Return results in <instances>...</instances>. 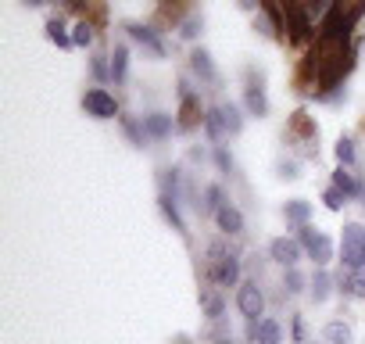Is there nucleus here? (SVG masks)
Here are the masks:
<instances>
[{
	"instance_id": "6",
	"label": "nucleus",
	"mask_w": 365,
	"mask_h": 344,
	"mask_svg": "<svg viewBox=\"0 0 365 344\" xmlns=\"http://www.w3.org/2000/svg\"><path fill=\"white\" fill-rule=\"evenodd\" d=\"M122 29H125L140 47H147L154 61H161V58H165V44L158 40V29H154V26H143V22H122Z\"/></svg>"
},
{
	"instance_id": "43",
	"label": "nucleus",
	"mask_w": 365,
	"mask_h": 344,
	"mask_svg": "<svg viewBox=\"0 0 365 344\" xmlns=\"http://www.w3.org/2000/svg\"><path fill=\"white\" fill-rule=\"evenodd\" d=\"M361 208H365V194H361Z\"/></svg>"
},
{
	"instance_id": "31",
	"label": "nucleus",
	"mask_w": 365,
	"mask_h": 344,
	"mask_svg": "<svg viewBox=\"0 0 365 344\" xmlns=\"http://www.w3.org/2000/svg\"><path fill=\"white\" fill-rule=\"evenodd\" d=\"M212 161L219 165V172H222V176H237V161H233V154L226 151V143H215V151H212Z\"/></svg>"
},
{
	"instance_id": "44",
	"label": "nucleus",
	"mask_w": 365,
	"mask_h": 344,
	"mask_svg": "<svg viewBox=\"0 0 365 344\" xmlns=\"http://www.w3.org/2000/svg\"><path fill=\"white\" fill-rule=\"evenodd\" d=\"M361 133H365V122H361Z\"/></svg>"
},
{
	"instance_id": "29",
	"label": "nucleus",
	"mask_w": 365,
	"mask_h": 344,
	"mask_svg": "<svg viewBox=\"0 0 365 344\" xmlns=\"http://www.w3.org/2000/svg\"><path fill=\"white\" fill-rule=\"evenodd\" d=\"M308 283H312V280H308L297 265L283 273V290H287V294H304V290H308Z\"/></svg>"
},
{
	"instance_id": "23",
	"label": "nucleus",
	"mask_w": 365,
	"mask_h": 344,
	"mask_svg": "<svg viewBox=\"0 0 365 344\" xmlns=\"http://www.w3.org/2000/svg\"><path fill=\"white\" fill-rule=\"evenodd\" d=\"M118 126H122V133H125V140H129V147H136V151H143L147 143V129H143V122H136L133 115H118Z\"/></svg>"
},
{
	"instance_id": "25",
	"label": "nucleus",
	"mask_w": 365,
	"mask_h": 344,
	"mask_svg": "<svg viewBox=\"0 0 365 344\" xmlns=\"http://www.w3.org/2000/svg\"><path fill=\"white\" fill-rule=\"evenodd\" d=\"M255 344H283V326H279V319L262 315V319H258V340H255Z\"/></svg>"
},
{
	"instance_id": "11",
	"label": "nucleus",
	"mask_w": 365,
	"mask_h": 344,
	"mask_svg": "<svg viewBox=\"0 0 365 344\" xmlns=\"http://www.w3.org/2000/svg\"><path fill=\"white\" fill-rule=\"evenodd\" d=\"M215 226L226 233V237H240L244 233V226H247V219H244V212L237 208V205H222L219 212H215Z\"/></svg>"
},
{
	"instance_id": "10",
	"label": "nucleus",
	"mask_w": 365,
	"mask_h": 344,
	"mask_svg": "<svg viewBox=\"0 0 365 344\" xmlns=\"http://www.w3.org/2000/svg\"><path fill=\"white\" fill-rule=\"evenodd\" d=\"M333 154H336V165H344V168H361V151H358V140H354L351 133H340V136H336Z\"/></svg>"
},
{
	"instance_id": "36",
	"label": "nucleus",
	"mask_w": 365,
	"mask_h": 344,
	"mask_svg": "<svg viewBox=\"0 0 365 344\" xmlns=\"http://www.w3.org/2000/svg\"><path fill=\"white\" fill-rule=\"evenodd\" d=\"M315 237H319V230H315V226H312V223H308V226H301V230H297V241H301V244H304V248H308V244H312V241H315Z\"/></svg>"
},
{
	"instance_id": "45",
	"label": "nucleus",
	"mask_w": 365,
	"mask_h": 344,
	"mask_svg": "<svg viewBox=\"0 0 365 344\" xmlns=\"http://www.w3.org/2000/svg\"><path fill=\"white\" fill-rule=\"evenodd\" d=\"M304 344H315V340H304Z\"/></svg>"
},
{
	"instance_id": "9",
	"label": "nucleus",
	"mask_w": 365,
	"mask_h": 344,
	"mask_svg": "<svg viewBox=\"0 0 365 344\" xmlns=\"http://www.w3.org/2000/svg\"><path fill=\"white\" fill-rule=\"evenodd\" d=\"M179 122H175V129L179 133H190V129H197L201 122H205V115H201V101L194 97V93H187V97H179Z\"/></svg>"
},
{
	"instance_id": "8",
	"label": "nucleus",
	"mask_w": 365,
	"mask_h": 344,
	"mask_svg": "<svg viewBox=\"0 0 365 344\" xmlns=\"http://www.w3.org/2000/svg\"><path fill=\"white\" fill-rule=\"evenodd\" d=\"M215 115H219V126H222L226 136H240L244 126H247V111H244L240 104H233V101L215 104Z\"/></svg>"
},
{
	"instance_id": "34",
	"label": "nucleus",
	"mask_w": 365,
	"mask_h": 344,
	"mask_svg": "<svg viewBox=\"0 0 365 344\" xmlns=\"http://www.w3.org/2000/svg\"><path fill=\"white\" fill-rule=\"evenodd\" d=\"M205 133H208V140H212V143H222V136H226V133H222V126H219L215 108H208V111H205Z\"/></svg>"
},
{
	"instance_id": "19",
	"label": "nucleus",
	"mask_w": 365,
	"mask_h": 344,
	"mask_svg": "<svg viewBox=\"0 0 365 344\" xmlns=\"http://www.w3.org/2000/svg\"><path fill=\"white\" fill-rule=\"evenodd\" d=\"M304 251H308V258H312L319 269H326V265L333 262V241H329L326 233H319V237H315V241H312Z\"/></svg>"
},
{
	"instance_id": "35",
	"label": "nucleus",
	"mask_w": 365,
	"mask_h": 344,
	"mask_svg": "<svg viewBox=\"0 0 365 344\" xmlns=\"http://www.w3.org/2000/svg\"><path fill=\"white\" fill-rule=\"evenodd\" d=\"M322 205H326L329 212H340V208L347 205V194H344V191H336V187L329 183V187L322 191Z\"/></svg>"
},
{
	"instance_id": "37",
	"label": "nucleus",
	"mask_w": 365,
	"mask_h": 344,
	"mask_svg": "<svg viewBox=\"0 0 365 344\" xmlns=\"http://www.w3.org/2000/svg\"><path fill=\"white\" fill-rule=\"evenodd\" d=\"M290 333H294V344H304V319H301V315H294Z\"/></svg>"
},
{
	"instance_id": "15",
	"label": "nucleus",
	"mask_w": 365,
	"mask_h": 344,
	"mask_svg": "<svg viewBox=\"0 0 365 344\" xmlns=\"http://www.w3.org/2000/svg\"><path fill=\"white\" fill-rule=\"evenodd\" d=\"M283 219L290 223V226H308V219H312V201H304V198H294V201H287L283 205Z\"/></svg>"
},
{
	"instance_id": "30",
	"label": "nucleus",
	"mask_w": 365,
	"mask_h": 344,
	"mask_svg": "<svg viewBox=\"0 0 365 344\" xmlns=\"http://www.w3.org/2000/svg\"><path fill=\"white\" fill-rule=\"evenodd\" d=\"M72 44H76L79 51H90V47H93V26H90L86 19H79V22L72 26Z\"/></svg>"
},
{
	"instance_id": "7",
	"label": "nucleus",
	"mask_w": 365,
	"mask_h": 344,
	"mask_svg": "<svg viewBox=\"0 0 365 344\" xmlns=\"http://www.w3.org/2000/svg\"><path fill=\"white\" fill-rule=\"evenodd\" d=\"M190 72L194 79H201L205 86H219V69H215V58L208 47H194L190 51Z\"/></svg>"
},
{
	"instance_id": "4",
	"label": "nucleus",
	"mask_w": 365,
	"mask_h": 344,
	"mask_svg": "<svg viewBox=\"0 0 365 344\" xmlns=\"http://www.w3.org/2000/svg\"><path fill=\"white\" fill-rule=\"evenodd\" d=\"M237 308H240L244 319H262L265 315V294L255 280H244L237 287Z\"/></svg>"
},
{
	"instance_id": "16",
	"label": "nucleus",
	"mask_w": 365,
	"mask_h": 344,
	"mask_svg": "<svg viewBox=\"0 0 365 344\" xmlns=\"http://www.w3.org/2000/svg\"><path fill=\"white\" fill-rule=\"evenodd\" d=\"M322 340H326V344H354V330H351V323H344V319H329V323L322 326Z\"/></svg>"
},
{
	"instance_id": "28",
	"label": "nucleus",
	"mask_w": 365,
	"mask_h": 344,
	"mask_svg": "<svg viewBox=\"0 0 365 344\" xmlns=\"http://www.w3.org/2000/svg\"><path fill=\"white\" fill-rule=\"evenodd\" d=\"M222 205H226V191H222L219 183H208V187H205V205H201V212L215 219V212H219Z\"/></svg>"
},
{
	"instance_id": "3",
	"label": "nucleus",
	"mask_w": 365,
	"mask_h": 344,
	"mask_svg": "<svg viewBox=\"0 0 365 344\" xmlns=\"http://www.w3.org/2000/svg\"><path fill=\"white\" fill-rule=\"evenodd\" d=\"M83 111L90 115V118H97V122H108V118H118L122 111H118V101H115V93L111 90H104V86H90L86 93H83Z\"/></svg>"
},
{
	"instance_id": "5",
	"label": "nucleus",
	"mask_w": 365,
	"mask_h": 344,
	"mask_svg": "<svg viewBox=\"0 0 365 344\" xmlns=\"http://www.w3.org/2000/svg\"><path fill=\"white\" fill-rule=\"evenodd\" d=\"M301 255H304V244L297 237H272L269 241V258L283 269H294L301 262Z\"/></svg>"
},
{
	"instance_id": "24",
	"label": "nucleus",
	"mask_w": 365,
	"mask_h": 344,
	"mask_svg": "<svg viewBox=\"0 0 365 344\" xmlns=\"http://www.w3.org/2000/svg\"><path fill=\"white\" fill-rule=\"evenodd\" d=\"M182 11H187V0H165V4L158 8V15H154V22H150V26L158 29V26H165L168 19H172L175 26H182Z\"/></svg>"
},
{
	"instance_id": "1",
	"label": "nucleus",
	"mask_w": 365,
	"mask_h": 344,
	"mask_svg": "<svg viewBox=\"0 0 365 344\" xmlns=\"http://www.w3.org/2000/svg\"><path fill=\"white\" fill-rule=\"evenodd\" d=\"M208 276L219 287H240V255L215 241L208 248Z\"/></svg>"
},
{
	"instance_id": "38",
	"label": "nucleus",
	"mask_w": 365,
	"mask_h": 344,
	"mask_svg": "<svg viewBox=\"0 0 365 344\" xmlns=\"http://www.w3.org/2000/svg\"><path fill=\"white\" fill-rule=\"evenodd\" d=\"M237 8L247 11V15H258V0H237Z\"/></svg>"
},
{
	"instance_id": "26",
	"label": "nucleus",
	"mask_w": 365,
	"mask_h": 344,
	"mask_svg": "<svg viewBox=\"0 0 365 344\" xmlns=\"http://www.w3.org/2000/svg\"><path fill=\"white\" fill-rule=\"evenodd\" d=\"M47 40L58 44L61 51L76 47V44H72V33H68V26H65V19H47Z\"/></svg>"
},
{
	"instance_id": "17",
	"label": "nucleus",
	"mask_w": 365,
	"mask_h": 344,
	"mask_svg": "<svg viewBox=\"0 0 365 344\" xmlns=\"http://www.w3.org/2000/svg\"><path fill=\"white\" fill-rule=\"evenodd\" d=\"M336 283H340V294H344V298H358V301H365V265H361V269H351V273L340 276Z\"/></svg>"
},
{
	"instance_id": "12",
	"label": "nucleus",
	"mask_w": 365,
	"mask_h": 344,
	"mask_svg": "<svg viewBox=\"0 0 365 344\" xmlns=\"http://www.w3.org/2000/svg\"><path fill=\"white\" fill-rule=\"evenodd\" d=\"M140 122H143V129H147V136H150V140H168V136H172V129H175V118H172V115H165V111H147Z\"/></svg>"
},
{
	"instance_id": "39",
	"label": "nucleus",
	"mask_w": 365,
	"mask_h": 344,
	"mask_svg": "<svg viewBox=\"0 0 365 344\" xmlns=\"http://www.w3.org/2000/svg\"><path fill=\"white\" fill-rule=\"evenodd\" d=\"M187 161H190V165H201V161H205V151H201V147H190V151H187Z\"/></svg>"
},
{
	"instance_id": "18",
	"label": "nucleus",
	"mask_w": 365,
	"mask_h": 344,
	"mask_svg": "<svg viewBox=\"0 0 365 344\" xmlns=\"http://www.w3.org/2000/svg\"><path fill=\"white\" fill-rule=\"evenodd\" d=\"M333 187H336V191H344L347 198H358V194H365V187L358 183V176H354L351 168H344V165H336V168H333Z\"/></svg>"
},
{
	"instance_id": "21",
	"label": "nucleus",
	"mask_w": 365,
	"mask_h": 344,
	"mask_svg": "<svg viewBox=\"0 0 365 344\" xmlns=\"http://www.w3.org/2000/svg\"><path fill=\"white\" fill-rule=\"evenodd\" d=\"M158 212L165 216V223H168L179 237H187V219L179 216V205H175L172 198H158Z\"/></svg>"
},
{
	"instance_id": "33",
	"label": "nucleus",
	"mask_w": 365,
	"mask_h": 344,
	"mask_svg": "<svg viewBox=\"0 0 365 344\" xmlns=\"http://www.w3.org/2000/svg\"><path fill=\"white\" fill-rule=\"evenodd\" d=\"M276 176L279 180H301V161L297 158H279L276 161Z\"/></svg>"
},
{
	"instance_id": "42",
	"label": "nucleus",
	"mask_w": 365,
	"mask_h": 344,
	"mask_svg": "<svg viewBox=\"0 0 365 344\" xmlns=\"http://www.w3.org/2000/svg\"><path fill=\"white\" fill-rule=\"evenodd\" d=\"M215 344H237V340H233V337H222V340H215Z\"/></svg>"
},
{
	"instance_id": "13",
	"label": "nucleus",
	"mask_w": 365,
	"mask_h": 344,
	"mask_svg": "<svg viewBox=\"0 0 365 344\" xmlns=\"http://www.w3.org/2000/svg\"><path fill=\"white\" fill-rule=\"evenodd\" d=\"M201 312H205V319H208V323L226 319V298H222L219 290L205 287V290H201Z\"/></svg>"
},
{
	"instance_id": "22",
	"label": "nucleus",
	"mask_w": 365,
	"mask_h": 344,
	"mask_svg": "<svg viewBox=\"0 0 365 344\" xmlns=\"http://www.w3.org/2000/svg\"><path fill=\"white\" fill-rule=\"evenodd\" d=\"M111 79L115 83H125V76H129V44H115V51H111Z\"/></svg>"
},
{
	"instance_id": "14",
	"label": "nucleus",
	"mask_w": 365,
	"mask_h": 344,
	"mask_svg": "<svg viewBox=\"0 0 365 344\" xmlns=\"http://www.w3.org/2000/svg\"><path fill=\"white\" fill-rule=\"evenodd\" d=\"M244 111L251 118H269L272 104H269V93L265 90H244Z\"/></svg>"
},
{
	"instance_id": "41",
	"label": "nucleus",
	"mask_w": 365,
	"mask_h": 344,
	"mask_svg": "<svg viewBox=\"0 0 365 344\" xmlns=\"http://www.w3.org/2000/svg\"><path fill=\"white\" fill-rule=\"evenodd\" d=\"M26 8H43V4H51V0H22Z\"/></svg>"
},
{
	"instance_id": "2",
	"label": "nucleus",
	"mask_w": 365,
	"mask_h": 344,
	"mask_svg": "<svg viewBox=\"0 0 365 344\" xmlns=\"http://www.w3.org/2000/svg\"><path fill=\"white\" fill-rule=\"evenodd\" d=\"M340 262L351 269L365 265V226L361 223H344V241H340Z\"/></svg>"
},
{
	"instance_id": "20",
	"label": "nucleus",
	"mask_w": 365,
	"mask_h": 344,
	"mask_svg": "<svg viewBox=\"0 0 365 344\" xmlns=\"http://www.w3.org/2000/svg\"><path fill=\"white\" fill-rule=\"evenodd\" d=\"M333 276L326 273V269H315V276H312V283H308V294H312V301L315 305H322V301H329V294H333Z\"/></svg>"
},
{
	"instance_id": "32",
	"label": "nucleus",
	"mask_w": 365,
	"mask_h": 344,
	"mask_svg": "<svg viewBox=\"0 0 365 344\" xmlns=\"http://www.w3.org/2000/svg\"><path fill=\"white\" fill-rule=\"evenodd\" d=\"M251 29L262 36V40H276V26H272V19L265 15V11H258V15H251Z\"/></svg>"
},
{
	"instance_id": "27",
	"label": "nucleus",
	"mask_w": 365,
	"mask_h": 344,
	"mask_svg": "<svg viewBox=\"0 0 365 344\" xmlns=\"http://www.w3.org/2000/svg\"><path fill=\"white\" fill-rule=\"evenodd\" d=\"M179 36L187 40V44H194V40H201L205 36V15H197V11H190L187 19H182V26H179Z\"/></svg>"
},
{
	"instance_id": "40",
	"label": "nucleus",
	"mask_w": 365,
	"mask_h": 344,
	"mask_svg": "<svg viewBox=\"0 0 365 344\" xmlns=\"http://www.w3.org/2000/svg\"><path fill=\"white\" fill-rule=\"evenodd\" d=\"M168 344H194V337H190V333H175Z\"/></svg>"
}]
</instances>
